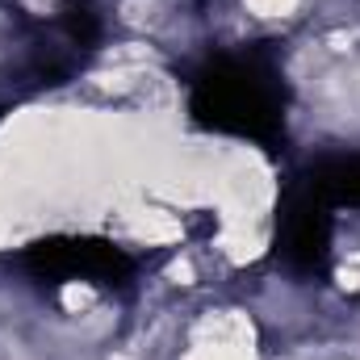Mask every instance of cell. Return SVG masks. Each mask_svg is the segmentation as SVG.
Masks as SVG:
<instances>
[{
	"label": "cell",
	"mask_w": 360,
	"mask_h": 360,
	"mask_svg": "<svg viewBox=\"0 0 360 360\" xmlns=\"http://www.w3.org/2000/svg\"><path fill=\"white\" fill-rule=\"evenodd\" d=\"M193 122L214 134L276 147L285 139V84L269 55H222L193 76Z\"/></svg>",
	"instance_id": "6da1fadb"
},
{
	"label": "cell",
	"mask_w": 360,
	"mask_h": 360,
	"mask_svg": "<svg viewBox=\"0 0 360 360\" xmlns=\"http://www.w3.org/2000/svg\"><path fill=\"white\" fill-rule=\"evenodd\" d=\"M21 260L38 281H51V285L92 281V285H105V289H122L134 276V260L122 248H113L105 239H76V235L42 239V243L25 248Z\"/></svg>",
	"instance_id": "7a4b0ae2"
},
{
	"label": "cell",
	"mask_w": 360,
	"mask_h": 360,
	"mask_svg": "<svg viewBox=\"0 0 360 360\" xmlns=\"http://www.w3.org/2000/svg\"><path fill=\"white\" fill-rule=\"evenodd\" d=\"M331 205L306 184L297 180L285 201L276 205V248L289 260V269L306 272V276H323L331 264Z\"/></svg>",
	"instance_id": "3957f363"
},
{
	"label": "cell",
	"mask_w": 360,
	"mask_h": 360,
	"mask_svg": "<svg viewBox=\"0 0 360 360\" xmlns=\"http://www.w3.org/2000/svg\"><path fill=\"white\" fill-rule=\"evenodd\" d=\"M59 38L84 59L89 51H96L101 42V17H96V4L92 0H63L59 4V21H55Z\"/></svg>",
	"instance_id": "277c9868"
}]
</instances>
